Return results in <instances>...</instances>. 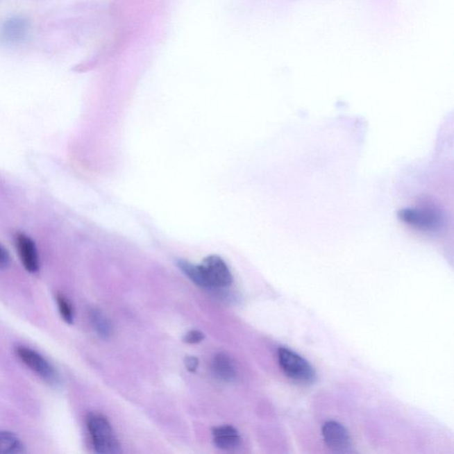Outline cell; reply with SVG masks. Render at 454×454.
<instances>
[{
    "label": "cell",
    "instance_id": "obj_1",
    "mask_svg": "<svg viewBox=\"0 0 454 454\" xmlns=\"http://www.w3.org/2000/svg\"><path fill=\"white\" fill-rule=\"evenodd\" d=\"M86 427L92 446L99 454H119L121 446L108 419L101 414H91L86 419Z\"/></svg>",
    "mask_w": 454,
    "mask_h": 454
},
{
    "label": "cell",
    "instance_id": "obj_2",
    "mask_svg": "<svg viewBox=\"0 0 454 454\" xmlns=\"http://www.w3.org/2000/svg\"><path fill=\"white\" fill-rule=\"evenodd\" d=\"M277 358L281 370L293 382L310 385L317 380V373L314 367L290 348L280 347Z\"/></svg>",
    "mask_w": 454,
    "mask_h": 454
},
{
    "label": "cell",
    "instance_id": "obj_3",
    "mask_svg": "<svg viewBox=\"0 0 454 454\" xmlns=\"http://www.w3.org/2000/svg\"><path fill=\"white\" fill-rule=\"evenodd\" d=\"M198 265L203 277V289H220L231 286L233 280L231 271L219 255H209Z\"/></svg>",
    "mask_w": 454,
    "mask_h": 454
},
{
    "label": "cell",
    "instance_id": "obj_4",
    "mask_svg": "<svg viewBox=\"0 0 454 454\" xmlns=\"http://www.w3.org/2000/svg\"><path fill=\"white\" fill-rule=\"evenodd\" d=\"M15 353L22 363L26 364L28 369L33 371L48 385L58 387L60 385L58 372L53 364L37 351L25 346H18L16 347Z\"/></svg>",
    "mask_w": 454,
    "mask_h": 454
},
{
    "label": "cell",
    "instance_id": "obj_5",
    "mask_svg": "<svg viewBox=\"0 0 454 454\" xmlns=\"http://www.w3.org/2000/svg\"><path fill=\"white\" fill-rule=\"evenodd\" d=\"M323 441L332 452L350 453L353 452V443L346 428L335 421H329L322 427Z\"/></svg>",
    "mask_w": 454,
    "mask_h": 454
},
{
    "label": "cell",
    "instance_id": "obj_6",
    "mask_svg": "<svg viewBox=\"0 0 454 454\" xmlns=\"http://www.w3.org/2000/svg\"><path fill=\"white\" fill-rule=\"evenodd\" d=\"M15 245L25 269L28 273H37L40 270V259L34 242L24 233H18L15 237Z\"/></svg>",
    "mask_w": 454,
    "mask_h": 454
},
{
    "label": "cell",
    "instance_id": "obj_7",
    "mask_svg": "<svg viewBox=\"0 0 454 454\" xmlns=\"http://www.w3.org/2000/svg\"><path fill=\"white\" fill-rule=\"evenodd\" d=\"M212 436L215 446L227 452L237 450L242 444V437L237 430L230 425L214 428Z\"/></svg>",
    "mask_w": 454,
    "mask_h": 454
},
{
    "label": "cell",
    "instance_id": "obj_8",
    "mask_svg": "<svg viewBox=\"0 0 454 454\" xmlns=\"http://www.w3.org/2000/svg\"><path fill=\"white\" fill-rule=\"evenodd\" d=\"M212 371L217 378L225 382H233L237 377V371L231 358L226 353H217L212 360Z\"/></svg>",
    "mask_w": 454,
    "mask_h": 454
},
{
    "label": "cell",
    "instance_id": "obj_9",
    "mask_svg": "<svg viewBox=\"0 0 454 454\" xmlns=\"http://www.w3.org/2000/svg\"><path fill=\"white\" fill-rule=\"evenodd\" d=\"M26 453L22 441L15 434L0 430V454H24Z\"/></svg>",
    "mask_w": 454,
    "mask_h": 454
},
{
    "label": "cell",
    "instance_id": "obj_10",
    "mask_svg": "<svg viewBox=\"0 0 454 454\" xmlns=\"http://www.w3.org/2000/svg\"><path fill=\"white\" fill-rule=\"evenodd\" d=\"M89 314H90V321L92 327L94 328L95 331L97 332L98 335H100L101 338H110L112 333H113V327H112L110 319H108L106 316L104 315V313H102L100 310L96 308L91 309Z\"/></svg>",
    "mask_w": 454,
    "mask_h": 454
},
{
    "label": "cell",
    "instance_id": "obj_11",
    "mask_svg": "<svg viewBox=\"0 0 454 454\" xmlns=\"http://www.w3.org/2000/svg\"><path fill=\"white\" fill-rule=\"evenodd\" d=\"M56 303L63 321L68 323V324H72L73 321H74V310H73L72 303L65 296L60 295V294L56 296Z\"/></svg>",
    "mask_w": 454,
    "mask_h": 454
},
{
    "label": "cell",
    "instance_id": "obj_12",
    "mask_svg": "<svg viewBox=\"0 0 454 454\" xmlns=\"http://www.w3.org/2000/svg\"><path fill=\"white\" fill-rule=\"evenodd\" d=\"M204 334L199 330H192L185 334L184 342L187 344H196L204 340Z\"/></svg>",
    "mask_w": 454,
    "mask_h": 454
},
{
    "label": "cell",
    "instance_id": "obj_13",
    "mask_svg": "<svg viewBox=\"0 0 454 454\" xmlns=\"http://www.w3.org/2000/svg\"><path fill=\"white\" fill-rule=\"evenodd\" d=\"M185 369H187L190 372H196L199 366V360H198L196 357L188 356L185 358L184 360Z\"/></svg>",
    "mask_w": 454,
    "mask_h": 454
},
{
    "label": "cell",
    "instance_id": "obj_14",
    "mask_svg": "<svg viewBox=\"0 0 454 454\" xmlns=\"http://www.w3.org/2000/svg\"><path fill=\"white\" fill-rule=\"evenodd\" d=\"M10 263V255L4 247L0 245V268L8 267Z\"/></svg>",
    "mask_w": 454,
    "mask_h": 454
}]
</instances>
